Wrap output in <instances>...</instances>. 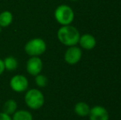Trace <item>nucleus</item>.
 <instances>
[{"label": "nucleus", "mask_w": 121, "mask_h": 120, "mask_svg": "<svg viewBox=\"0 0 121 120\" xmlns=\"http://www.w3.org/2000/svg\"><path fill=\"white\" fill-rule=\"evenodd\" d=\"M80 33L76 27L71 25L62 26L58 30L57 36L59 40L66 46H74L78 44Z\"/></svg>", "instance_id": "f257e3e1"}, {"label": "nucleus", "mask_w": 121, "mask_h": 120, "mask_svg": "<svg viewBox=\"0 0 121 120\" xmlns=\"http://www.w3.org/2000/svg\"><path fill=\"white\" fill-rule=\"evenodd\" d=\"M54 17L62 26L71 25L74 20V12L69 5H59L54 11Z\"/></svg>", "instance_id": "f03ea898"}, {"label": "nucleus", "mask_w": 121, "mask_h": 120, "mask_svg": "<svg viewBox=\"0 0 121 120\" xmlns=\"http://www.w3.org/2000/svg\"><path fill=\"white\" fill-rule=\"evenodd\" d=\"M25 101L27 106L32 109H38L44 104L45 98L41 91L36 89H32L27 91L25 96Z\"/></svg>", "instance_id": "7ed1b4c3"}, {"label": "nucleus", "mask_w": 121, "mask_h": 120, "mask_svg": "<svg viewBox=\"0 0 121 120\" xmlns=\"http://www.w3.org/2000/svg\"><path fill=\"white\" fill-rule=\"evenodd\" d=\"M46 50V44L42 39L36 38L27 42L25 46V50L27 54L32 57L38 56L44 53Z\"/></svg>", "instance_id": "20e7f679"}, {"label": "nucleus", "mask_w": 121, "mask_h": 120, "mask_svg": "<svg viewBox=\"0 0 121 120\" xmlns=\"http://www.w3.org/2000/svg\"><path fill=\"white\" fill-rule=\"evenodd\" d=\"M82 51L79 47L76 46H70L65 52L64 54V60L67 63L70 65L77 64L82 58Z\"/></svg>", "instance_id": "39448f33"}, {"label": "nucleus", "mask_w": 121, "mask_h": 120, "mask_svg": "<svg viewBox=\"0 0 121 120\" xmlns=\"http://www.w3.org/2000/svg\"><path fill=\"white\" fill-rule=\"evenodd\" d=\"M90 120H109V112L105 107L101 105H96L91 108L88 114Z\"/></svg>", "instance_id": "423d86ee"}, {"label": "nucleus", "mask_w": 121, "mask_h": 120, "mask_svg": "<svg viewBox=\"0 0 121 120\" xmlns=\"http://www.w3.org/2000/svg\"><path fill=\"white\" fill-rule=\"evenodd\" d=\"M10 86L13 91L17 92H22L28 87V81L22 75H16L12 78Z\"/></svg>", "instance_id": "0eeeda50"}, {"label": "nucleus", "mask_w": 121, "mask_h": 120, "mask_svg": "<svg viewBox=\"0 0 121 120\" xmlns=\"http://www.w3.org/2000/svg\"><path fill=\"white\" fill-rule=\"evenodd\" d=\"M42 61L38 57H32L28 60L26 64V70L30 75L36 76L40 74L42 70Z\"/></svg>", "instance_id": "6e6552de"}, {"label": "nucleus", "mask_w": 121, "mask_h": 120, "mask_svg": "<svg viewBox=\"0 0 121 120\" xmlns=\"http://www.w3.org/2000/svg\"><path fill=\"white\" fill-rule=\"evenodd\" d=\"M78 43L80 44V46L86 50H91L96 47V39L94 35L91 34H83L80 35V39Z\"/></svg>", "instance_id": "1a4fd4ad"}, {"label": "nucleus", "mask_w": 121, "mask_h": 120, "mask_svg": "<svg viewBox=\"0 0 121 120\" xmlns=\"http://www.w3.org/2000/svg\"><path fill=\"white\" fill-rule=\"evenodd\" d=\"M90 109H91V107L89 106V104L86 102H83V101H80V102L77 103L74 106L75 114L80 117L88 116L90 113Z\"/></svg>", "instance_id": "9d476101"}, {"label": "nucleus", "mask_w": 121, "mask_h": 120, "mask_svg": "<svg viewBox=\"0 0 121 120\" xmlns=\"http://www.w3.org/2000/svg\"><path fill=\"white\" fill-rule=\"evenodd\" d=\"M13 14L9 11H4L0 13V26L6 27L8 26L13 21Z\"/></svg>", "instance_id": "9b49d317"}, {"label": "nucleus", "mask_w": 121, "mask_h": 120, "mask_svg": "<svg viewBox=\"0 0 121 120\" xmlns=\"http://www.w3.org/2000/svg\"><path fill=\"white\" fill-rule=\"evenodd\" d=\"M17 106V105L16 101L13 99H9V100L6 101L3 105V113L8 114V115L13 114L16 111Z\"/></svg>", "instance_id": "f8f14e48"}, {"label": "nucleus", "mask_w": 121, "mask_h": 120, "mask_svg": "<svg viewBox=\"0 0 121 120\" xmlns=\"http://www.w3.org/2000/svg\"><path fill=\"white\" fill-rule=\"evenodd\" d=\"M13 120H32V115L28 111L20 110L13 114Z\"/></svg>", "instance_id": "ddd939ff"}, {"label": "nucleus", "mask_w": 121, "mask_h": 120, "mask_svg": "<svg viewBox=\"0 0 121 120\" xmlns=\"http://www.w3.org/2000/svg\"><path fill=\"white\" fill-rule=\"evenodd\" d=\"M4 62V66H5V68L8 69L9 71H13L17 67V61L15 58L13 57H8L6 59L3 61Z\"/></svg>", "instance_id": "4468645a"}, {"label": "nucleus", "mask_w": 121, "mask_h": 120, "mask_svg": "<svg viewBox=\"0 0 121 120\" xmlns=\"http://www.w3.org/2000/svg\"><path fill=\"white\" fill-rule=\"evenodd\" d=\"M35 82H36L37 86L40 87H45L48 83V79L44 75H36L35 77Z\"/></svg>", "instance_id": "2eb2a0df"}, {"label": "nucleus", "mask_w": 121, "mask_h": 120, "mask_svg": "<svg viewBox=\"0 0 121 120\" xmlns=\"http://www.w3.org/2000/svg\"><path fill=\"white\" fill-rule=\"evenodd\" d=\"M0 120H12L10 116L5 113H0Z\"/></svg>", "instance_id": "dca6fc26"}, {"label": "nucleus", "mask_w": 121, "mask_h": 120, "mask_svg": "<svg viewBox=\"0 0 121 120\" xmlns=\"http://www.w3.org/2000/svg\"><path fill=\"white\" fill-rule=\"evenodd\" d=\"M5 69V66H4V62H3V60L0 59V75L3 72Z\"/></svg>", "instance_id": "f3484780"}, {"label": "nucleus", "mask_w": 121, "mask_h": 120, "mask_svg": "<svg viewBox=\"0 0 121 120\" xmlns=\"http://www.w3.org/2000/svg\"><path fill=\"white\" fill-rule=\"evenodd\" d=\"M69 1H78V0H69Z\"/></svg>", "instance_id": "a211bd4d"}, {"label": "nucleus", "mask_w": 121, "mask_h": 120, "mask_svg": "<svg viewBox=\"0 0 121 120\" xmlns=\"http://www.w3.org/2000/svg\"><path fill=\"white\" fill-rule=\"evenodd\" d=\"M0 30H1V26H0Z\"/></svg>", "instance_id": "6ab92c4d"}]
</instances>
